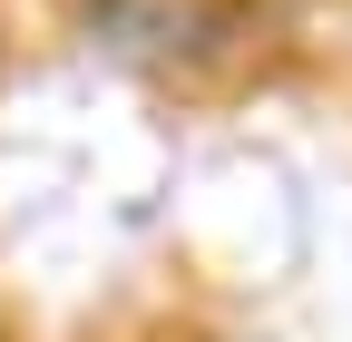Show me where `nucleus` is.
Instances as JSON below:
<instances>
[{
	"instance_id": "1",
	"label": "nucleus",
	"mask_w": 352,
	"mask_h": 342,
	"mask_svg": "<svg viewBox=\"0 0 352 342\" xmlns=\"http://www.w3.org/2000/svg\"><path fill=\"white\" fill-rule=\"evenodd\" d=\"M69 20L88 49H108L127 69H157V78H206L245 59L254 39V0H69Z\"/></svg>"
}]
</instances>
